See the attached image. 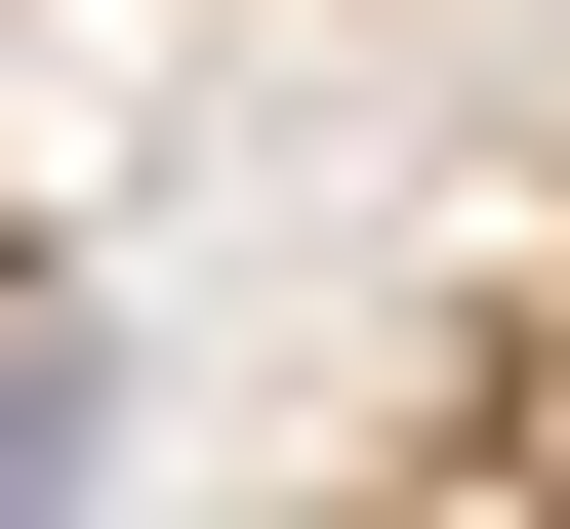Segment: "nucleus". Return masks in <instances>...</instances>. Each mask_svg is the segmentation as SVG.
Instances as JSON below:
<instances>
[{"label": "nucleus", "instance_id": "1", "mask_svg": "<svg viewBox=\"0 0 570 529\" xmlns=\"http://www.w3.org/2000/svg\"><path fill=\"white\" fill-rule=\"evenodd\" d=\"M0 529H82V285H0Z\"/></svg>", "mask_w": 570, "mask_h": 529}]
</instances>
